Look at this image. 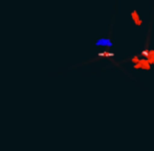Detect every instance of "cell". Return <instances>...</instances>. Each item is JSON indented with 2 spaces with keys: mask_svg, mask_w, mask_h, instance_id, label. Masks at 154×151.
Here are the masks:
<instances>
[{
  "mask_svg": "<svg viewBox=\"0 0 154 151\" xmlns=\"http://www.w3.org/2000/svg\"><path fill=\"white\" fill-rule=\"evenodd\" d=\"M152 63H153V65H154V49H153V59H152Z\"/></svg>",
  "mask_w": 154,
  "mask_h": 151,
  "instance_id": "cell-2",
  "label": "cell"
},
{
  "mask_svg": "<svg viewBox=\"0 0 154 151\" xmlns=\"http://www.w3.org/2000/svg\"><path fill=\"white\" fill-rule=\"evenodd\" d=\"M131 18L133 20L134 24H136L137 26H140L143 24V17H142V13L138 10H133L131 12Z\"/></svg>",
  "mask_w": 154,
  "mask_h": 151,
  "instance_id": "cell-1",
  "label": "cell"
}]
</instances>
